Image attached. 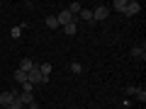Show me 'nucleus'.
Here are the masks:
<instances>
[{
	"label": "nucleus",
	"instance_id": "1",
	"mask_svg": "<svg viewBox=\"0 0 146 109\" xmlns=\"http://www.w3.org/2000/svg\"><path fill=\"white\" fill-rule=\"evenodd\" d=\"M27 83H29V85H46L49 78H44L42 73H39V66H34L29 73H27Z\"/></svg>",
	"mask_w": 146,
	"mask_h": 109
},
{
	"label": "nucleus",
	"instance_id": "2",
	"mask_svg": "<svg viewBox=\"0 0 146 109\" xmlns=\"http://www.w3.org/2000/svg\"><path fill=\"white\" fill-rule=\"evenodd\" d=\"M107 15H110V7H107V5L95 7V10H93V22H102V20H107Z\"/></svg>",
	"mask_w": 146,
	"mask_h": 109
},
{
	"label": "nucleus",
	"instance_id": "3",
	"mask_svg": "<svg viewBox=\"0 0 146 109\" xmlns=\"http://www.w3.org/2000/svg\"><path fill=\"white\" fill-rule=\"evenodd\" d=\"M73 20H76V17H73L68 10H61V12L56 15V22H58V27H66V24H71Z\"/></svg>",
	"mask_w": 146,
	"mask_h": 109
},
{
	"label": "nucleus",
	"instance_id": "4",
	"mask_svg": "<svg viewBox=\"0 0 146 109\" xmlns=\"http://www.w3.org/2000/svg\"><path fill=\"white\" fill-rule=\"evenodd\" d=\"M139 12H141V3H136V0H127V10H124V15L131 17V15H139Z\"/></svg>",
	"mask_w": 146,
	"mask_h": 109
},
{
	"label": "nucleus",
	"instance_id": "5",
	"mask_svg": "<svg viewBox=\"0 0 146 109\" xmlns=\"http://www.w3.org/2000/svg\"><path fill=\"white\" fill-rule=\"evenodd\" d=\"M15 97H17V92H15V90H7V92H0V104H3V109H5V107H7V104H10L12 99H15Z\"/></svg>",
	"mask_w": 146,
	"mask_h": 109
},
{
	"label": "nucleus",
	"instance_id": "6",
	"mask_svg": "<svg viewBox=\"0 0 146 109\" xmlns=\"http://www.w3.org/2000/svg\"><path fill=\"white\" fill-rule=\"evenodd\" d=\"M34 66H36V63L32 61V58H22V61H20V68H17V70H22V73H29Z\"/></svg>",
	"mask_w": 146,
	"mask_h": 109
},
{
	"label": "nucleus",
	"instance_id": "7",
	"mask_svg": "<svg viewBox=\"0 0 146 109\" xmlns=\"http://www.w3.org/2000/svg\"><path fill=\"white\" fill-rule=\"evenodd\" d=\"M76 32H78V20H73L71 24H66V27H63V34H66V36H73Z\"/></svg>",
	"mask_w": 146,
	"mask_h": 109
},
{
	"label": "nucleus",
	"instance_id": "8",
	"mask_svg": "<svg viewBox=\"0 0 146 109\" xmlns=\"http://www.w3.org/2000/svg\"><path fill=\"white\" fill-rule=\"evenodd\" d=\"M51 70H54L51 63H39V73H42L44 78H51Z\"/></svg>",
	"mask_w": 146,
	"mask_h": 109
},
{
	"label": "nucleus",
	"instance_id": "9",
	"mask_svg": "<svg viewBox=\"0 0 146 109\" xmlns=\"http://www.w3.org/2000/svg\"><path fill=\"white\" fill-rule=\"evenodd\" d=\"M76 20H83V22H93V10H88V7H83V10H80V15L76 17Z\"/></svg>",
	"mask_w": 146,
	"mask_h": 109
},
{
	"label": "nucleus",
	"instance_id": "10",
	"mask_svg": "<svg viewBox=\"0 0 146 109\" xmlns=\"http://www.w3.org/2000/svg\"><path fill=\"white\" fill-rule=\"evenodd\" d=\"M110 10H117V12H122V15H124V10H127V0H115Z\"/></svg>",
	"mask_w": 146,
	"mask_h": 109
},
{
	"label": "nucleus",
	"instance_id": "11",
	"mask_svg": "<svg viewBox=\"0 0 146 109\" xmlns=\"http://www.w3.org/2000/svg\"><path fill=\"white\" fill-rule=\"evenodd\" d=\"M66 10H68V12H71V15H73V17H78V15H80V10H83V5H80V3H71V5H68V7H66Z\"/></svg>",
	"mask_w": 146,
	"mask_h": 109
},
{
	"label": "nucleus",
	"instance_id": "12",
	"mask_svg": "<svg viewBox=\"0 0 146 109\" xmlns=\"http://www.w3.org/2000/svg\"><path fill=\"white\" fill-rule=\"evenodd\" d=\"M22 29H25V24L12 27V29H10V36H12V39H20V36H22Z\"/></svg>",
	"mask_w": 146,
	"mask_h": 109
},
{
	"label": "nucleus",
	"instance_id": "13",
	"mask_svg": "<svg viewBox=\"0 0 146 109\" xmlns=\"http://www.w3.org/2000/svg\"><path fill=\"white\" fill-rule=\"evenodd\" d=\"M131 56H134V58H144L146 56V49L144 46H134V49H131Z\"/></svg>",
	"mask_w": 146,
	"mask_h": 109
},
{
	"label": "nucleus",
	"instance_id": "14",
	"mask_svg": "<svg viewBox=\"0 0 146 109\" xmlns=\"http://www.w3.org/2000/svg\"><path fill=\"white\" fill-rule=\"evenodd\" d=\"M46 27H49V29H56V27H58L56 15H49V17H46Z\"/></svg>",
	"mask_w": 146,
	"mask_h": 109
},
{
	"label": "nucleus",
	"instance_id": "15",
	"mask_svg": "<svg viewBox=\"0 0 146 109\" xmlns=\"http://www.w3.org/2000/svg\"><path fill=\"white\" fill-rule=\"evenodd\" d=\"M15 80H17L20 85H25V83H27V73H22V70H15Z\"/></svg>",
	"mask_w": 146,
	"mask_h": 109
},
{
	"label": "nucleus",
	"instance_id": "16",
	"mask_svg": "<svg viewBox=\"0 0 146 109\" xmlns=\"http://www.w3.org/2000/svg\"><path fill=\"white\" fill-rule=\"evenodd\" d=\"M71 73H76V75H80V73H83V66H80L78 61H73V63H71Z\"/></svg>",
	"mask_w": 146,
	"mask_h": 109
},
{
	"label": "nucleus",
	"instance_id": "17",
	"mask_svg": "<svg viewBox=\"0 0 146 109\" xmlns=\"http://www.w3.org/2000/svg\"><path fill=\"white\" fill-rule=\"evenodd\" d=\"M134 97L139 99V104H141V102H146V92H144V90H141V87H136V92H134Z\"/></svg>",
	"mask_w": 146,
	"mask_h": 109
},
{
	"label": "nucleus",
	"instance_id": "18",
	"mask_svg": "<svg viewBox=\"0 0 146 109\" xmlns=\"http://www.w3.org/2000/svg\"><path fill=\"white\" fill-rule=\"evenodd\" d=\"M17 95H20V92H17ZM5 109H22V102H20L17 97H15V99H12V102H10V104L5 107Z\"/></svg>",
	"mask_w": 146,
	"mask_h": 109
},
{
	"label": "nucleus",
	"instance_id": "19",
	"mask_svg": "<svg viewBox=\"0 0 146 109\" xmlns=\"http://www.w3.org/2000/svg\"><path fill=\"white\" fill-rule=\"evenodd\" d=\"M124 92L129 95V97H134V92H136V87H134V85H127V87H124Z\"/></svg>",
	"mask_w": 146,
	"mask_h": 109
}]
</instances>
